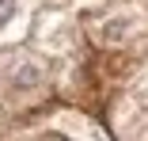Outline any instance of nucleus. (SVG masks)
<instances>
[{
  "instance_id": "nucleus-3",
  "label": "nucleus",
  "mask_w": 148,
  "mask_h": 141,
  "mask_svg": "<svg viewBox=\"0 0 148 141\" xmlns=\"http://www.w3.org/2000/svg\"><path fill=\"white\" fill-rule=\"evenodd\" d=\"M23 19V4L19 0H0V38H4L8 31H15Z\"/></svg>"
},
{
  "instance_id": "nucleus-2",
  "label": "nucleus",
  "mask_w": 148,
  "mask_h": 141,
  "mask_svg": "<svg viewBox=\"0 0 148 141\" xmlns=\"http://www.w3.org/2000/svg\"><path fill=\"white\" fill-rule=\"evenodd\" d=\"M42 84H46V73H42V65L31 61V57H23V61L12 69V92H15V95H27V92L42 88Z\"/></svg>"
},
{
  "instance_id": "nucleus-1",
  "label": "nucleus",
  "mask_w": 148,
  "mask_h": 141,
  "mask_svg": "<svg viewBox=\"0 0 148 141\" xmlns=\"http://www.w3.org/2000/svg\"><path fill=\"white\" fill-rule=\"evenodd\" d=\"M137 23H140V15H137V12H118V15L103 19L99 38H103L106 46H122V42H129V35L137 31Z\"/></svg>"
}]
</instances>
